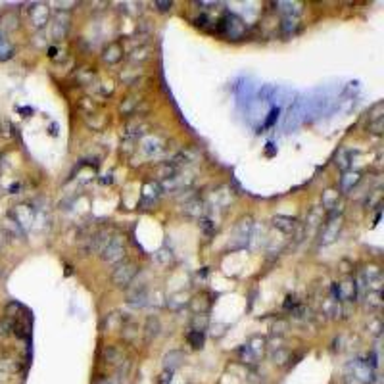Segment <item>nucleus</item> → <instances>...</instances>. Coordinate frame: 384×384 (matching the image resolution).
<instances>
[{"mask_svg":"<svg viewBox=\"0 0 384 384\" xmlns=\"http://www.w3.org/2000/svg\"><path fill=\"white\" fill-rule=\"evenodd\" d=\"M100 252H102V262L104 263H110V265L119 263L125 256V242H123L121 236H115V238L108 240Z\"/></svg>","mask_w":384,"mask_h":384,"instance_id":"nucleus-1","label":"nucleus"},{"mask_svg":"<svg viewBox=\"0 0 384 384\" xmlns=\"http://www.w3.org/2000/svg\"><path fill=\"white\" fill-rule=\"evenodd\" d=\"M137 273H139L137 263L119 262V265H117V267L114 269V273H112V280H114V284H117V286H129L131 280L135 279Z\"/></svg>","mask_w":384,"mask_h":384,"instance_id":"nucleus-2","label":"nucleus"},{"mask_svg":"<svg viewBox=\"0 0 384 384\" xmlns=\"http://www.w3.org/2000/svg\"><path fill=\"white\" fill-rule=\"evenodd\" d=\"M217 31H219L221 35L230 37V38H238V37H242V33H244V23L236 18V16L227 14L225 18L219 21Z\"/></svg>","mask_w":384,"mask_h":384,"instance_id":"nucleus-3","label":"nucleus"},{"mask_svg":"<svg viewBox=\"0 0 384 384\" xmlns=\"http://www.w3.org/2000/svg\"><path fill=\"white\" fill-rule=\"evenodd\" d=\"M29 16H31V23L37 29H40L48 21V6L46 4H33V8L29 10Z\"/></svg>","mask_w":384,"mask_h":384,"instance_id":"nucleus-4","label":"nucleus"},{"mask_svg":"<svg viewBox=\"0 0 384 384\" xmlns=\"http://www.w3.org/2000/svg\"><path fill=\"white\" fill-rule=\"evenodd\" d=\"M68 29H70V16L68 14H64V16H56L54 19V25H52V35L54 38H64L66 33H68Z\"/></svg>","mask_w":384,"mask_h":384,"instance_id":"nucleus-5","label":"nucleus"},{"mask_svg":"<svg viewBox=\"0 0 384 384\" xmlns=\"http://www.w3.org/2000/svg\"><path fill=\"white\" fill-rule=\"evenodd\" d=\"M334 290L338 292V296L342 298V300H348L349 302V300L355 298V282H353V280H346V282L334 286Z\"/></svg>","mask_w":384,"mask_h":384,"instance_id":"nucleus-6","label":"nucleus"},{"mask_svg":"<svg viewBox=\"0 0 384 384\" xmlns=\"http://www.w3.org/2000/svg\"><path fill=\"white\" fill-rule=\"evenodd\" d=\"M121 46L119 44H115V42H112V44H108V48L104 50V60L108 62V64H115V62H119L121 60Z\"/></svg>","mask_w":384,"mask_h":384,"instance_id":"nucleus-7","label":"nucleus"},{"mask_svg":"<svg viewBox=\"0 0 384 384\" xmlns=\"http://www.w3.org/2000/svg\"><path fill=\"white\" fill-rule=\"evenodd\" d=\"M12 54H14V48H12V44L4 38V37L0 35V62H4V60H10L12 58Z\"/></svg>","mask_w":384,"mask_h":384,"instance_id":"nucleus-8","label":"nucleus"},{"mask_svg":"<svg viewBox=\"0 0 384 384\" xmlns=\"http://www.w3.org/2000/svg\"><path fill=\"white\" fill-rule=\"evenodd\" d=\"M129 304H133V306H144L146 304V290H144V286H140V290H135V292L129 294Z\"/></svg>","mask_w":384,"mask_h":384,"instance_id":"nucleus-9","label":"nucleus"},{"mask_svg":"<svg viewBox=\"0 0 384 384\" xmlns=\"http://www.w3.org/2000/svg\"><path fill=\"white\" fill-rule=\"evenodd\" d=\"M294 219H290V217H275V227H279L280 230H284V232H290L292 229H294Z\"/></svg>","mask_w":384,"mask_h":384,"instance_id":"nucleus-10","label":"nucleus"},{"mask_svg":"<svg viewBox=\"0 0 384 384\" xmlns=\"http://www.w3.org/2000/svg\"><path fill=\"white\" fill-rule=\"evenodd\" d=\"M189 342H191L192 348H202V344H204V332L202 331L189 332Z\"/></svg>","mask_w":384,"mask_h":384,"instance_id":"nucleus-11","label":"nucleus"},{"mask_svg":"<svg viewBox=\"0 0 384 384\" xmlns=\"http://www.w3.org/2000/svg\"><path fill=\"white\" fill-rule=\"evenodd\" d=\"M18 16H14V14H6L4 18H2V29H6V31H12V29H16L18 27Z\"/></svg>","mask_w":384,"mask_h":384,"instance_id":"nucleus-12","label":"nucleus"},{"mask_svg":"<svg viewBox=\"0 0 384 384\" xmlns=\"http://www.w3.org/2000/svg\"><path fill=\"white\" fill-rule=\"evenodd\" d=\"M338 230H340V221H332V223H329V227L325 229V242H331L332 240V236H336L338 234Z\"/></svg>","mask_w":384,"mask_h":384,"instance_id":"nucleus-13","label":"nucleus"},{"mask_svg":"<svg viewBox=\"0 0 384 384\" xmlns=\"http://www.w3.org/2000/svg\"><path fill=\"white\" fill-rule=\"evenodd\" d=\"M357 181H359V175L357 173L346 175V177L342 179V189H344V191H349V189H351V185H355Z\"/></svg>","mask_w":384,"mask_h":384,"instance_id":"nucleus-14","label":"nucleus"},{"mask_svg":"<svg viewBox=\"0 0 384 384\" xmlns=\"http://www.w3.org/2000/svg\"><path fill=\"white\" fill-rule=\"evenodd\" d=\"M10 332H12V319L6 317V319L0 323V336H6V334H10Z\"/></svg>","mask_w":384,"mask_h":384,"instance_id":"nucleus-15","label":"nucleus"},{"mask_svg":"<svg viewBox=\"0 0 384 384\" xmlns=\"http://www.w3.org/2000/svg\"><path fill=\"white\" fill-rule=\"evenodd\" d=\"M156 6L159 12H167V10H171V6H173V2H163V0H156Z\"/></svg>","mask_w":384,"mask_h":384,"instance_id":"nucleus-16","label":"nucleus"},{"mask_svg":"<svg viewBox=\"0 0 384 384\" xmlns=\"http://www.w3.org/2000/svg\"><path fill=\"white\" fill-rule=\"evenodd\" d=\"M334 198H338V192H334V191H329V192H327V198H325V206H332Z\"/></svg>","mask_w":384,"mask_h":384,"instance_id":"nucleus-17","label":"nucleus"},{"mask_svg":"<svg viewBox=\"0 0 384 384\" xmlns=\"http://www.w3.org/2000/svg\"><path fill=\"white\" fill-rule=\"evenodd\" d=\"M171 375H173V371H165V373L161 375V379H159V384H169L171 383Z\"/></svg>","mask_w":384,"mask_h":384,"instance_id":"nucleus-18","label":"nucleus"},{"mask_svg":"<svg viewBox=\"0 0 384 384\" xmlns=\"http://www.w3.org/2000/svg\"><path fill=\"white\" fill-rule=\"evenodd\" d=\"M196 25H198V27H206V25H208V18H206V16L198 18L196 19Z\"/></svg>","mask_w":384,"mask_h":384,"instance_id":"nucleus-19","label":"nucleus"},{"mask_svg":"<svg viewBox=\"0 0 384 384\" xmlns=\"http://www.w3.org/2000/svg\"><path fill=\"white\" fill-rule=\"evenodd\" d=\"M48 56L54 58V56H56V48H50V50H48Z\"/></svg>","mask_w":384,"mask_h":384,"instance_id":"nucleus-20","label":"nucleus"},{"mask_svg":"<svg viewBox=\"0 0 384 384\" xmlns=\"http://www.w3.org/2000/svg\"><path fill=\"white\" fill-rule=\"evenodd\" d=\"M98 384H112V383H110V381H100Z\"/></svg>","mask_w":384,"mask_h":384,"instance_id":"nucleus-21","label":"nucleus"}]
</instances>
